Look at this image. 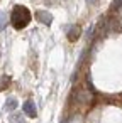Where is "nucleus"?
I'll return each instance as SVG.
<instances>
[{"label": "nucleus", "instance_id": "obj_4", "mask_svg": "<svg viewBox=\"0 0 122 123\" xmlns=\"http://www.w3.org/2000/svg\"><path fill=\"white\" fill-rule=\"evenodd\" d=\"M80 32H81V29H80L78 25H71V27L68 29V39H70V41H76V39L80 37Z\"/></svg>", "mask_w": 122, "mask_h": 123}, {"label": "nucleus", "instance_id": "obj_8", "mask_svg": "<svg viewBox=\"0 0 122 123\" xmlns=\"http://www.w3.org/2000/svg\"><path fill=\"white\" fill-rule=\"evenodd\" d=\"M4 27H5V17L0 19V29H4Z\"/></svg>", "mask_w": 122, "mask_h": 123}, {"label": "nucleus", "instance_id": "obj_6", "mask_svg": "<svg viewBox=\"0 0 122 123\" xmlns=\"http://www.w3.org/2000/svg\"><path fill=\"white\" fill-rule=\"evenodd\" d=\"M9 83H10V79H9L7 76H2V78H0V91H2V89H4Z\"/></svg>", "mask_w": 122, "mask_h": 123}, {"label": "nucleus", "instance_id": "obj_5", "mask_svg": "<svg viewBox=\"0 0 122 123\" xmlns=\"http://www.w3.org/2000/svg\"><path fill=\"white\" fill-rule=\"evenodd\" d=\"M17 108V99L15 98H9L5 103V110H15Z\"/></svg>", "mask_w": 122, "mask_h": 123}, {"label": "nucleus", "instance_id": "obj_9", "mask_svg": "<svg viewBox=\"0 0 122 123\" xmlns=\"http://www.w3.org/2000/svg\"><path fill=\"white\" fill-rule=\"evenodd\" d=\"M86 2H90V4H93V2H97V0H86Z\"/></svg>", "mask_w": 122, "mask_h": 123}, {"label": "nucleus", "instance_id": "obj_2", "mask_svg": "<svg viewBox=\"0 0 122 123\" xmlns=\"http://www.w3.org/2000/svg\"><path fill=\"white\" fill-rule=\"evenodd\" d=\"M22 110H24V113H26L29 118H36V115H37V111H36V105H34V101H31V99H27V101L24 103Z\"/></svg>", "mask_w": 122, "mask_h": 123}, {"label": "nucleus", "instance_id": "obj_1", "mask_svg": "<svg viewBox=\"0 0 122 123\" xmlns=\"http://www.w3.org/2000/svg\"><path fill=\"white\" fill-rule=\"evenodd\" d=\"M10 22L15 29H24L29 25L31 22V12L27 7L24 5H15L12 9V14H10Z\"/></svg>", "mask_w": 122, "mask_h": 123}, {"label": "nucleus", "instance_id": "obj_7", "mask_svg": "<svg viewBox=\"0 0 122 123\" xmlns=\"http://www.w3.org/2000/svg\"><path fill=\"white\" fill-rule=\"evenodd\" d=\"M19 120H21V116H19V115H15V116H12V118H10V123H21Z\"/></svg>", "mask_w": 122, "mask_h": 123}, {"label": "nucleus", "instance_id": "obj_3", "mask_svg": "<svg viewBox=\"0 0 122 123\" xmlns=\"http://www.w3.org/2000/svg\"><path fill=\"white\" fill-rule=\"evenodd\" d=\"M36 19H37L39 22H43L44 25H49V24L53 22V15H51L49 12H44V10H39V12L36 14Z\"/></svg>", "mask_w": 122, "mask_h": 123}]
</instances>
